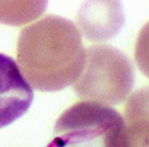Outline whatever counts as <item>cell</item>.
Listing matches in <instances>:
<instances>
[{"instance_id": "7", "label": "cell", "mask_w": 149, "mask_h": 147, "mask_svg": "<svg viewBox=\"0 0 149 147\" xmlns=\"http://www.w3.org/2000/svg\"><path fill=\"white\" fill-rule=\"evenodd\" d=\"M48 0H0V23L26 25L39 19L47 8Z\"/></svg>"}, {"instance_id": "3", "label": "cell", "mask_w": 149, "mask_h": 147, "mask_svg": "<svg viewBox=\"0 0 149 147\" xmlns=\"http://www.w3.org/2000/svg\"><path fill=\"white\" fill-rule=\"evenodd\" d=\"M135 70L120 50L108 45L90 46L74 90L80 98L105 105L125 102L132 92Z\"/></svg>"}, {"instance_id": "4", "label": "cell", "mask_w": 149, "mask_h": 147, "mask_svg": "<svg viewBox=\"0 0 149 147\" xmlns=\"http://www.w3.org/2000/svg\"><path fill=\"white\" fill-rule=\"evenodd\" d=\"M34 91L10 56L0 53V129L27 114Z\"/></svg>"}, {"instance_id": "6", "label": "cell", "mask_w": 149, "mask_h": 147, "mask_svg": "<svg viewBox=\"0 0 149 147\" xmlns=\"http://www.w3.org/2000/svg\"><path fill=\"white\" fill-rule=\"evenodd\" d=\"M126 128L130 147H148V90H139L127 102Z\"/></svg>"}, {"instance_id": "2", "label": "cell", "mask_w": 149, "mask_h": 147, "mask_svg": "<svg viewBox=\"0 0 149 147\" xmlns=\"http://www.w3.org/2000/svg\"><path fill=\"white\" fill-rule=\"evenodd\" d=\"M54 135L56 147H130L122 114L89 100L66 109L56 121Z\"/></svg>"}, {"instance_id": "5", "label": "cell", "mask_w": 149, "mask_h": 147, "mask_svg": "<svg viewBox=\"0 0 149 147\" xmlns=\"http://www.w3.org/2000/svg\"><path fill=\"white\" fill-rule=\"evenodd\" d=\"M77 23L90 41L109 40L124 26L123 4L120 0H87L78 13Z\"/></svg>"}, {"instance_id": "1", "label": "cell", "mask_w": 149, "mask_h": 147, "mask_svg": "<svg viewBox=\"0 0 149 147\" xmlns=\"http://www.w3.org/2000/svg\"><path fill=\"white\" fill-rule=\"evenodd\" d=\"M17 56L21 72L35 89L56 92L77 81L86 50L81 32L72 21L47 15L22 31Z\"/></svg>"}]
</instances>
